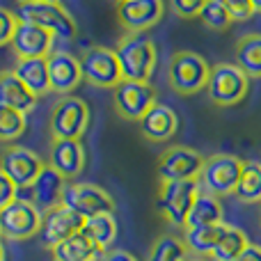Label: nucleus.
<instances>
[{"label":"nucleus","instance_id":"dca6fc26","mask_svg":"<svg viewBox=\"0 0 261 261\" xmlns=\"http://www.w3.org/2000/svg\"><path fill=\"white\" fill-rule=\"evenodd\" d=\"M55 35L44 28L35 25V23L18 21L16 32L12 39V50L16 60H28V58H48L53 53Z\"/></svg>","mask_w":261,"mask_h":261},{"label":"nucleus","instance_id":"f8f14e48","mask_svg":"<svg viewBox=\"0 0 261 261\" xmlns=\"http://www.w3.org/2000/svg\"><path fill=\"white\" fill-rule=\"evenodd\" d=\"M46 163L37 156L32 149L21 147V144H7L0 151V170L16 184V188H28L35 184L39 172L44 170Z\"/></svg>","mask_w":261,"mask_h":261},{"label":"nucleus","instance_id":"423d86ee","mask_svg":"<svg viewBox=\"0 0 261 261\" xmlns=\"http://www.w3.org/2000/svg\"><path fill=\"white\" fill-rule=\"evenodd\" d=\"M53 140H81L90 128V106L78 96H62L48 117Z\"/></svg>","mask_w":261,"mask_h":261},{"label":"nucleus","instance_id":"7ed1b4c3","mask_svg":"<svg viewBox=\"0 0 261 261\" xmlns=\"http://www.w3.org/2000/svg\"><path fill=\"white\" fill-rule=\"evenodd\" d=\"M16 16H18V21L35 23V25L53 32L55 39L71 41V39H76V35H78L76 18H73L62 5L44 3V0H18Z\"/></svg>","mask_w":261,"mask_h":261},{"label":"nucleus","instance_id":"c9c22d12","mask_svg":"<svg viewBox=\"0 0 261 261\" xmlns=\"http://www.w3.org/2000/svg\"><path fill=\"white\" fill-rule=\"evenodd\" d=\"M16 197H18L16 184H14V181L9 179L3 170H0V211H3L5 206H9V204H12Z\"/></svg>","mask_w":261,"mask_h":261},{"label":"nucleus","instance_id":"4be33fe9","mask_svg":"<svg viewBox=\"0 0 261 261\" xmlns=\"http://www.w3.org/2000/svg\"><path fill=\"white\" fill-rule=\"evenodd\" d=\"M12 71L21 78V83L37 96H46L50 92V81H48V64L46 58H28V60H16Z\"/></svg>","mask_w":261,"mask_h":261},{"label":"nucleus","instance_id":"a211bd4d","mask_svg":"<svg viewBox=\"0 0 261 261\" xmlns=\"http://www.w3.org/2000/svg\"><path fill=\"white\" fill-rule=\"evenodd\" d=\"M83 227H85V218L73 213L64 204H58V206H53L50 211L44 213V222H41L39 234L48 248H55L58 243L67 241L69 236L83 231Z\"/></svg>","mask_w":261,"mask_h":261},{"label":"nucleus","instance_id":"c85d7f7f","mask_svg":"<svg viewBox=\"0 0 261 261\" xmlns=\"http://www.w3.org/2000/svg\"><path fill=\"white\" fill-rule=\"evenodd\" d=\"M248 243L250 241H248V236H245V231H241L239 227L225 225V231H222L220 241H218V245L213 248L208 259L211 261H234L248 248Z\"/></svg>","mask_w":261,"mask_h":261},{"label":"nucleus","instance_id":"6ab92c4d","mask_svg":"<svg viewBox=\"0 0 261 261\" xmlns=\"http://www.w3.org/2000/svg\"><path fill=\"white\" fill-rule=\"evenodd\" d=\"M64 188H67V179L46 163L44 170H41L39 176L35 179V184L30 186V202L37 204L41 213H46L53 206L62 204Z\"/></svg>","mask_w":261,"mask_h":261},{"label":"nucleus","instance_id":"f03ea898","mask_svg":"<svg viewBox=\"0 0 261 261\" xmlns=\"http://www.w3.org/2000/svg\"><path fill=\"white\" fill-rule=\"evenodd\" d=\"M211 64L193 50H176L167 64V83L179 96H193L206 90Z\"/></svg>","mask_w":261,"mask_h":261},{"label":"nucleus","instance_id":"c756f323","mask_svg":"<svg viewBox=\"0 0 261 261\" xmlns=\"http://www.w3.org/2000/svg\"><path fill=\"white\" fill-rule=\"evenodd\" d=\"M188 248L176 234H163L153 241L147 261H188Z\"/></svg>","mask_w":261,"mask_h":261},{"label":"nucleus","instance_id":"58836bf2","mask_svg":"<svg viewBox=\"0 0 261 261\" xmlns=\"http://www.w3.org/2000/svg\"><path fill=\"white\" fill-rule=\"evenodd\" d=\"M250 5H252L254 14H261V0H250Z\"/></svg>","mask_w":261,"mask_h":261},{"label":"nucleus","instance_id":"ea45409f","mask_svg":"<svg viewBox=\"0 0 261 261\" xmlns=\"http://www.w3.org/2000/svg\"><path fill=\"white\" fill-rule=\"evenodd\" d=\"M188 261H211V259H208V257H190Z\"/></svg>","mask_w":261,"mask_h":261},{"label":"nucleus","instance_id":"72a5a7b5","mask_svg":"<svg viewBox=\"0 0 261 261\" xmlns=\"http://www.w3.org/2000/svg\"><path fill=\"white\" fill-rule=\"evenodd\" d=\"M222 7L229 12V16L234 18V23H243L248 18H252L254 9L250 5V0H218Z\"/></svg>","mask_w":261,"mask_h":261},{"label":"nucleus","instance_id":"f704fd0d","mask_svg":"<svg viewBox=\"0 0 261 261\" xmlns=\"http://www.w3.org/2000/svg\"><path fill=\"white\" fill-rule=\"evenodd\" d=\"M206 3L208 0H170L172 12L181 18H199Z\"/></svg>","mask_w":261,"mask_h":261},{"label":"nucleus","instance_id":"aec40b11","mask_svg":"<svg viewBox=\"0 0 261 261\" xmlns=\"http://www.w3.org/2000/svg\"><path fill=\"white\" fill-rule=\"evenodd\" d=\"M140 133L149 142H165L172 140L179 130V117L176 113L165 103H153L140 119Z\"/></svg>","mask_w":261,"mask_h":261},{"label":"nucleus","instance_id":"c03bdc74","mask_svg":"<svg viewBox=\"0 0 261 261\" xmlns=\"http://www.w3.org/2000/svg\"><path fill=\"white\" fill-rule=\"evenodd\" d=\"M259 222H261V211H259Z\"/></svg>","mask_w":261,"mask_h":261},{"label":"nucleus","instance_id":"37998d69","mask_svg":"<svg viewBox=\"0 0 261 261\" xmlns=\"http://www.w3.org/2000/svg\"><path fill=\"white\" fill-rule=\"evenodd\" d=\"M115 3H124V0H115Z\"/></svg>","mask_w":261,"mask_h":261},{"label":"nucleus","instance_id":"2f4dec72","mask_svg":"<svg viewBox=\"0 0 261 261\" xmlns=\"http://www.w3.org/2000/svg\"><path fill=\"white\" fill-rule=\"evenodd\" d=\"M199 21H202L208 30L222 32V30H227V28L234 23V18L229 16V12H227L218 0H208V3L204 5L202 14H199Z\"/></svg>","mask_w":261,"mask_h":261},{"label":"nucleus","instance_id":"cd10ccee","mask_svg":"<svg viewBox=\"0 0 261 261\" xmlns=\"http://www.w3.org/2000/svg\"><path fill=\"white\" fill-rule=\"evenodd\" d=\"M234 197L243 204H261V163L245 161Z\"/></svg>","mask_w":261,"mask_h":261},{"label":"nucleus","instance_id":"a19ab883","mask_svg":"<svg viewBox=\"0 0 261 261\" xmlns=\"http://www.w3.org/2000/svg\"><path fill=\"white\" fill-rule=\"evenodd\" d=\"M0 261H5V248H3V243H0Z\"/></svg>","mask_w":261,"mask_h":261},{"label":"nucleus","instance_id":"20e7f679","mask_svg":"<svg viewBox=\"0 0 261 261\" xmlns=\"http://www.w3.org/2000/svg\"><path fill=\"white\" fill-rule=\"evenodd\" d=\"M199 181H161L158 186L156 208L163 220L174 229H186L188 213L199 195Z\"/></svg>","mask_w":261,"mask_h":261},{"label":"nucleus","instance_id":"f3484780","mask_svg":"<svg viewBox=\"0 0 261 261\" xmlns=\"http://www.w3.org/2000/svg\"><path fill=\"white\" fill-rule=\"evenodd\" d=\"M48 165L58 170L67 181L78 179L87 165L85 144L81 140H50Z\"/></svg>","mask_w":261,"mask_h":261},{"label":"nucleus","instance_id":"f257e3e1","mask_svg":"<svg viewBox=\"0 0 261 261\" xmlns=\"http://www.w3.org/2000/svg\"><path fill=\"white\" fill-rule=\"evenodd\" d=\"M115 53H117L124 81L149 83L158 62V48L153 39H149L144 32H126L119 39Z\"/></svg>","mask_w":261,"mask_h":261},{"label":"nucleus","instance_id":"9b49d317","mask_svg":"<svg viewBox=\"0 0 261 261\" xmlns=\"http://www.w3.org/2000/svg\"><path fill=\"white\" fill-rule=\"evenodd\" d=\"M204 156L184 144H174L158 156V179L161 181H195L202 172Z\"/></svg>","mask_w":261,"mask_h":261},{"label":"nucleus","instance_id":"2eb2a0df","mask_svg":"<svg viewBox=\"0 0 261 261\" xmlns=\"http://www.w3.org/2000/svg\"><path fill=\"white\" fill-rule=\"evenodd\" d=\"M163 0H124L117 3V18L126 32H144L163 21Z\"/></svg>","mask_w":261,"mask_h":261},{"label":"nucleus","instance_id":"6e6552de","mask_svg":"<svg viewBox=\"0 0 261 261\" xmlns=\"http://www.w3.org/2000/svg\"><path fill=\"white\" fill-rule=\"evenodd\" d=\"M44 213L30 199L16 197L0 211V236L7 241H25L41 231Z\"/></svg>","mask_w":261,"mask_h":261},{"label":"nucleus","instance_id":"ddd939ff","mask_svg":"<svg viewBox=\"0 0 261 261\" xmlns=\"http://www.w3.org/2000/svg\"><path fill=\"white\" fill-rule=\"evenodd\" d=\"M115 110L126 122H140L142 115L156 103V90L149 83L140 81H122L113 90Z\"/></svg>","mask_w":261,"mask_h":261},{"label":"nucleus","instance_id":"1a4fd4ad","mask_svg":"<svg viewBox=\"0 0 261 261\" xmlns=\"http://www.w3.org/2000/svg\"><path fill=\"white\" fill-rule=\"evenodd\" d=\"M81 67H83V78L92 87H101V90H108L110 87V90H115L124 81L115 48L90 46L81 55Z\"/></svg>","mask_w":261,"mask_h":261},{"label":"nucleus","instance_id":"4c0bfd02","mask_svg":"<svg viewBox=\"0 0 261 261\" xmlns=\"http://www.w3.org/2000/svg\"><path fill=\"white\" fill-rule=\"evenodd\" d=\"M234 261H261V245L248 243V248H245Z\"/></svg>","mask_w":261,"mask_h":261},{"label":"nucleus","instance_id":"393cba45","mask_svg":"<svg viewBox=\"0 0 261 261\" xmlns=\"http://www.w3.org/2000/svg\"><path fill=\"white\" fill-rule=\"evenodd\" d=\"M222 231H225V222L208 225V227H186L181 239H184L186 248H188V252L193 257H211Z\"/></svg>","mask_w":261,"mask_h":261},{"label":"nucleus","instance_id":"412c9836","mask_svg":"<svg viewBox=\"0 0 261 261\" xmlns=\"http://www.w3.org/2000/svg\"><path fill=\"white\" fill-rule=\"evenodd\" d=\"M0 106L14 108L23 115L32 113L37 106V96L23 85L21 78H18L12 69L0 71Z\"/></svg>","mask_w":261,"mask_h":261},{"label":"nucleus","instance_id":"5701e85b","mask_svg":"<svg viewBox=\"0 0 261 261\" xmlns=\"http://www.w3.org/2000/svg\"><path fill=\"white\" fill-rule=\"evenodd\" d=\"M234 60H236V67L250 81H259L261 78V32H250V35L239 37V41L234 46Z\"/></svg>","mask_w":261,"mask_h":261},{"label":"nucleus","instance_id":"79ce46f5","mask_svg":"<svg viewBox=\"0 0 261 261\" xmlns=\"http://www.w3.org/2000/svg\"><path fill=\"white\" fill-rule=\"evenodd\" d=\"M44 3H53V5H62V0H44Z\"/></svg>","mask_w":261,"mask_h":261},{"label":"nucleus","instance_id":"7c9ffc66","mask_svg":"<svg viewBox=\"0 0 261 261\" xmlns=\"http://www.w3.org/2000/svg\"><path fill=\"white\" fill-rule=\"evenodd\" d=\"M28 128V119L23 113L7 106H0V142L12 144L14 140H18Z\"/></svg>","mask_w":261,"mask_h":261},{"label":"nucleus","instance_id":"473e14b6","mask_svg":"<svg viewBox=\"0 0 261 261\" xmlns=\"http://www.w3.org/2000/svg\"><path fill=\"white\" fill-rule=\"evenodd\" d=\"M16 25H18L16 12H12V9H7V7H0V48L12 44Z\"/></svg>","mask_w":261,"mask_h":261},{"label":"nucleus","instance_id":"39448f33","mask_svg":"<svg viewBox=\"0 0 261 261\" xmlns=\"http://www.w3.org/2000/svg\"><path fill=\"white\" fill-rule=\"evenodd\" d=\"M243 163L245 161H241L239 156H231V153H213V156L204 158L202 172L197 176L199 188L216 197L234 195L241 172H243Z\"/></svg>","mask_w":261,"mask_h":261},{"label":"nucleus","instance_id":"e433bc0d","mask_svg":"<svg viewBox=\"0 0 261 261\" xmlns=\"http://www.w3.org/2000/svg\"><path fill=\"white\" fill-rule=\"evenodd\" d=\"M99 261H138V259L126 250H106L99 257Z\"/></svg>","mask_w":261,"mask_h":261},{"label":"nucleus","instance_id":"4468645a","mask_svg":"<svg viewBox=\"0 0 261 261\" xmlns=\"http://www.w3.org/2000/svg\"><path fill=\"white\" fill-rule=\"evenodd\" d=\"M48 64V81H50V92L60 96H69L76 87H81L83 78V67L81 60L71 55L69 50L53 48V53L46 58Z\"/></svg>","mask_w":261,"mask_h":261},{"label":"nucleus","instance_id":"a878e982","mask_svg":"<svg viewBox=\"0 0 261 261\" xmlns=\"http://www.w3.org/2000/svg\"><path fill=\"white\" fill-rule=\"evenodd\" d=\"M222 222V204L220 197L199 190V195L195 197V204L188 213L186 227H208V225H220Z\"/></svg>","mask_w":261,"mask_h":261},{"label":"nucleus","instance_id":"b1692460","mask_svg":"<svg viewBox=\"0 0 261 261\" xmlns=\"http://www.w3.org/2000/svg\"><path fill=\"white\" fill-rule=\"evenodd\" d=\"M50 254H53V261H96L103 252L83 231H78L50 248Z\"/></svg>","mask_w":261,"mask_h":261},{"label":"nucleus","instance_id":"bb28decb","mask_svg":"<svg viewBox=\"0 0 261 261\" xmlns=\"http://www.w3.org/2000/svg\"><path fill=\"white\" fill-rule=\"evenodd\" d=\"M117 220H115L113 213H101V216H94L90 220H85V227H83V234L101 250H110V245L117 241Z\"/></svg>","mask_w":261,"mask_h":261},{"label":"nucleus","instance_id":"9d476101","mask_svg":"<svg viewBox=\"0 0 261 261\" xmlns=\"http://www.w3.org/2000/svg\"><path fill=\"white\" fill-rule=\"evenodd\" d=\"M62 204L69 206L73 213L81 218L90 220L101 213H113L115 211V199L110 197L108 190H103L96 184H67L62 195Z\"/></svg>","mask_w":261,"mask_h":261},{"label":"nucleus","instance_id":"0eeeda50","mask_svg":"<svg viewBox=\"0 0 261 261\" xmlns=\"http://www.w3.org/2000/svg\"><path fill=\"white\" fill-rule=\"evenodd\" d=\"M208 99L220 108H229L236 106L248 96L250 92V78L236 67V62H218L211 67V76H208Z\"/></svg>","mask_w":261,"mask_h":261}]
</instances>
